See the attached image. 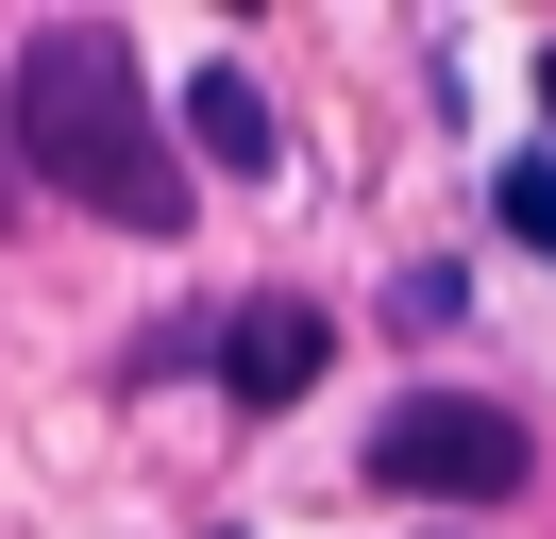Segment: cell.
Returning <instances> with one entry per match:
<instances>
[{"label":"cell","mask_w":556,"mask_h":539,"mask_svg":"<svg viewBox=\"0 0 556 539\" xmlns=\"http://www.w3.org/2000/svg\"><path fill=\"white\" fill-rule=\"evenodd\" d=\"M0 135H17V168L51 202H85L118 236H186V152L152 135V85H136V34L118 17H51L17 51V118Z\"/></svg>","instance_id":"6da1fadb"},{"label":"cell","mask_w":556,"mask_h":539,"mask_svg":"<svg viewBox=\"0 0 556 539\" xmlns=\"http://www.w3.org/2000/svg\"><path fill=\"white\" fill-rule=\"evenodd\" d=\"M522 472H540L522 422L472 404V388H405V404L371 422V489H405V505H506Z\"/></svg>","instance_id":"7a4b0ae2"},{"label":"cell","mask_w":556,"mask_h":539,"mask_svg":"<svg viewBox=\"0 0 556 539\" xmlns=\"http://www.w3.org/2000/svg\"><path fill=\"white\" fill-rule=\"evenodd\" d=\"M219 388L237 404H304L320 388V303H237L219 321Z\"/></svg>","instance_id":"3957f363"},{"label":"cell","mask_w":556,"mask_h":539,"mask_svg":"<svg viewBox=\"0 0 556 539\" xmlns=\"http://www.w3.org/2000/svg\"><path fill=\"white\" fill-rule=\"evenodd\" d=\"M186 118H203V168H287V135H270V101H253L237 67H203V101H186Z\"/></svg>","instance_id":"277c9868"},{"label":"cell","mask_w":556,"mask_h":539,"mask_svg":"<svg viewBox=\"0 0 556 539\" xmlns=\"http://www.w3.org/2000/svg\"><path fill=\"white\" fill-rule=\"evenodd\" d=\"M0 220H17V168H0Z\"/></svg>","instance_id":"5b68a950"},{"label":"cell","mask_w":556,"mask_h":539,"mask_svg":"<svg viewBox=\"0 0 556 539\" xmlns=\"http://www.w3.org/2000/svg\"><path fill=\"white\" fill-rule=\"evenodd\" d=\"M439 539H455V523H439Z\"/></svg>","instance_id":"8992f818"}]
</instances>
